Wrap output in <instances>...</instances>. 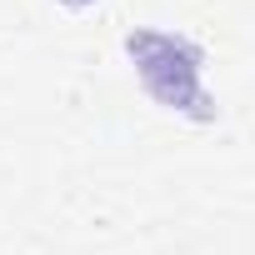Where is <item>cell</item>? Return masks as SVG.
<instances>
[{
	"label": "cell",
	"mask_w": 255,
	"mask_h": 255,
	"mask_svg": "<svg viewBox=\"0 0 255 255\" xmlns=\"http://www.w3.org/2000/svg\"><path fill=\"white\" fill-rule=\"evenodd\" d=\"M125 50H130L145 90L170 105V110H190L195 120L210 115V100L200 90V50L180 35H165V30H135L125 35Z\"/></svg>",
	"instance_id": "1"
},
{
	"label": "cell",
	"mask_w": 255,
	"mask_h": 255,
	"mask_svg": "<svg viewBox=\"0 0 255 255\" xmlns=\"http://www.w3.org/2000/svg\"><path fill=\"white\" fill-rule=\"evenodd\" d=\"M70 5H85V0H70Z\"/></svg>",
	"instance_id": "2"
}]
</instances>
